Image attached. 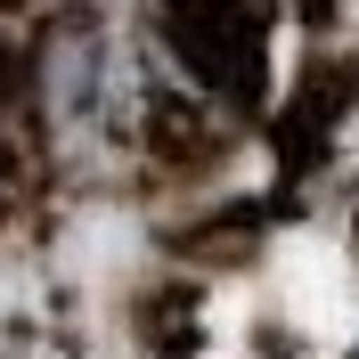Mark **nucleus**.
Instances as JSON below:
<instances>
[{"instance_id": "obj_1", "label": "nucleus", "mask_w": 359, "mask_h": 359, "mask_svg": "<svg viewBox=\"0 0 359 359\" xmlns=\"http://www.w3.org/2000/svg\"><path fill=\"white\" fill-rule=\"evenodd\" d=\"M163 49H172L188 82L212 98H253L269 57V17L262 0H163Z\"/></svg>"}, {"instance_id": "obj_2", "label": "nucleus", "mask_w": 359, "mask_h": 359, "mask_svg": "<svg viewBox=\"0 0 359 359\" xmlns=\"http://www.w3.org/2000/svg\"><path fill=\"white\" fill-rule=\"evenodd\" d=\"M0 8H25V0H0Z\"/></svg>"}]
</instances>
